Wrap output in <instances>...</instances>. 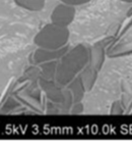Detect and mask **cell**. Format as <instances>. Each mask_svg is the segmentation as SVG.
<instances>
[{
	"mask_svg": "<svg viewBox=\"0 0 132 149\" xmlns=\"http://www.w3.org/2000/svg\"><path fill=\"white\" fill-rule=\"evenodd\" d=\"M74 17V8L68 6H58L56 7L53 15V21L56 24H59L61 27L68 25Z\"/></svg>",
	"mask_w": 132,
	"mask_h": 149,
	"instance_id": "obj_1",
	"label": "cell"
},
{
	"mask_svg": "<svg viewBox=\"0 0 132 149\" xmlns=\"http://www.w3.org/2000/svg\"><path fill=\"white\" fill-rule=\"evenodd\" d=\"M126 1H130V2H132V0H126Z\"/></svg>",
	"mask_w": 132,
	"mask_h": 149,
	"instance_id": "obj_3",
	"label": "cell"
},
{
	"mask_svg": "<svg viewBox=\"0 0 132 149\" xmlns=\"http://www.w3.org/2000/svg\"><path fill=\"white\" fill-rule=\"evenodd\" d=\"M65 3H68L71 5H75V4H83V3H87L89 0H62Z\"/></svg>",
	"mask_w": 132,
	"mask_h": 149,
	"instance_id": "obj_2",
	"label": "cell"
}]
</instances>
